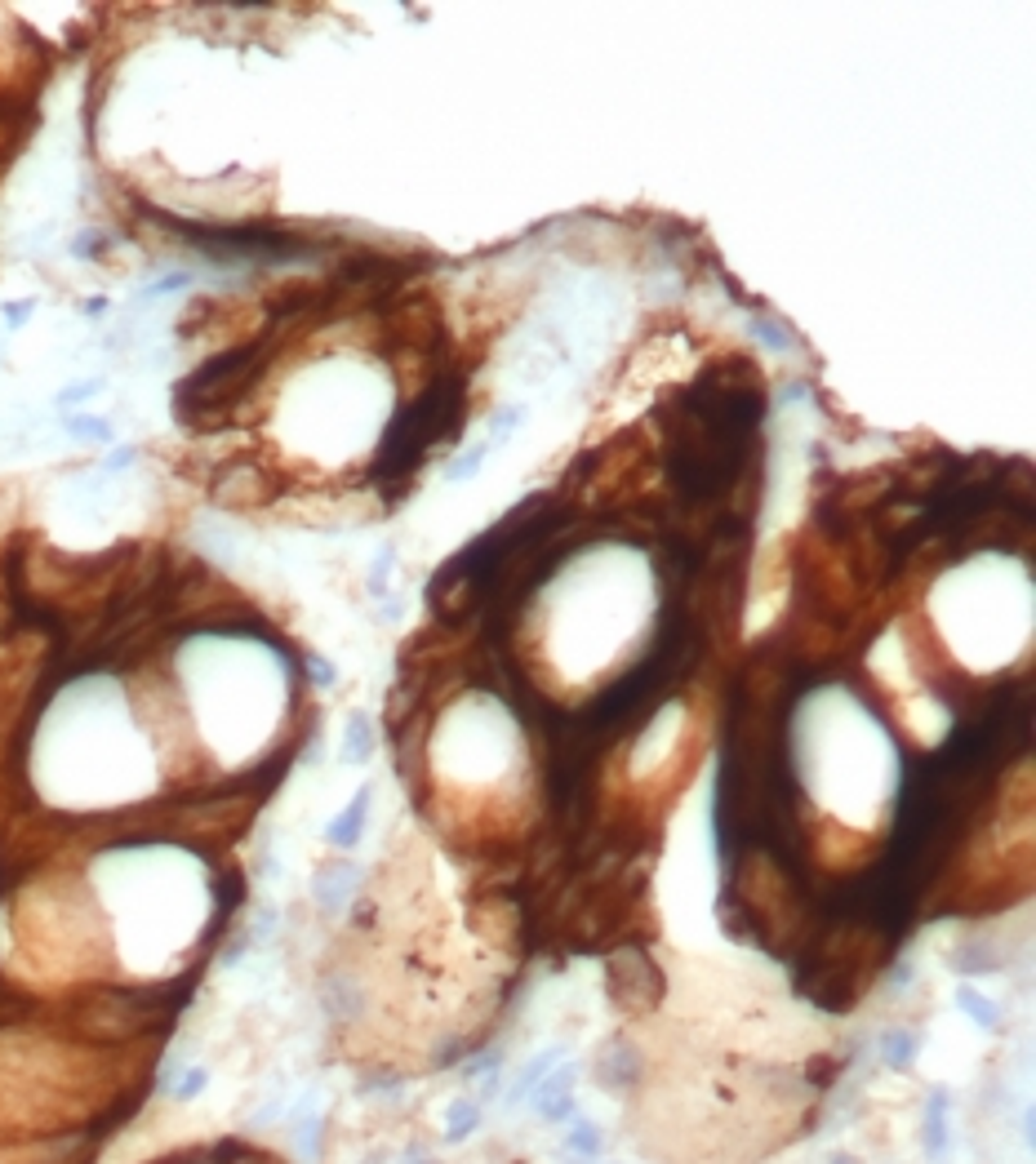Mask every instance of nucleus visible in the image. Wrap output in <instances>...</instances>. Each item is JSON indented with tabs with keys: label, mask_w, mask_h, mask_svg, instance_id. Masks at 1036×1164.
Listing matches in <instances>:
<instances>
[{
	"label": "nucleus",
	"mask_w": 1036,
	"mask_h": 1164,
	"mask_svg": "<svg viewBox=\"0 0 1036 1164\" xmlns=\"http://www.w3.org/2000/svg\"><path fill=\"white\" fill-rule=\"evenodd\" d=\"M129 462H134V449H116V454L107 458V471H125Z\"/></svg>",
	"instance_id": "obj_25"
},
{
	"label": "nucleus",
	"mask_w": 1036,
	"mask_h": 1164,
	"mask_svg": "<svg viewBox=\"0 0 1036 1164\" xmlns=\"http://www.w3.org/2000/svg\"><path fill=\"white\" fill-rule=\"evenodd\" d=\"M588 1164H605V1160H588Z\"/></svg>",
	"instance_id": "obj_27"
},
{
	"label": "nucleus",
	"mask_w": 1036,
	"mask_h": 1164,
	"mask_svg": "<svg viewBox=\"0 0 1036 1164\" xmlns=\"http://www.w3.org/2000/svg\"><path fill=\"white\" fill-rule=\"evenodd\" d=\"M752 329H756V338H765V342L774 347V351H783V347H788V334H783V329H778V324H774L770 316H756V321H752Z\"/></svg>",
	"instance_id": "obj_17"
},
{
	"label": "nucleus",
	"mask_w": 1036,
	"mask_h": 1164,
	"mask_svg": "<svg viewBox=\"0 0 1036 1164\" xmlns=\"http://www.w3.org/2000/svg\"><path fill=\"white\" fill-rule=\"evenodd\" d=\"M72 254H76V258H94V254H99V236H76Z\"/></svg>",
	"instance_id": "obj_24"
},
{
	"label": "nucleus",
	"mask_w": 1036,
	"mask_h": 1164,
	"mask_svg": "<svg viewBox=\"0 0 1036 1164\" xmlns=\"http://www.w3.org/2000/svg\"><path fill=\"white\" fill-rule=\"evenodd\" d=\"M387 569H392V551H383V556H379V564H374V578H369V591H374V596H383Z\"/></svg>",
	"instance_id": "obj_21"
},
{
	"label": "nucleus",
	"mask_w": 1036,
	"mask_h": 1164,
	"mask_svg": "<svg viewBox=\"0 0 1036 1164\" xmlns=\"http://www.w3.org/2000/svg\"><path fill=\"white\" fill-rule=\"evenodd\" d=\"M828 1164H858V1160H854V1156H845V1151H836V1156H832Z\"/></svg>",
	"instance_id": "obj_26"
},
{
	"label": "nucleus",
	"mask_w": 1036,
	"mask_h": 1164,
	"mask_svg": "<svg viewBox=\"0 0 1036 1164\" xmlns=\"http://www.w3.org/2000/svg\"><path fill=\"white\" fill-rule=\"evenodd\" d=\"M921 1133H925V1160L930 1164H943L952 1156V1093H948V1089H935V1093H930Z\"/></svg>",
	"instance_id": "obj_3"
},
{
	"label": "nucleus",
	"mask_w": 1036,
	"mask_h": 1164,
	"mask_svg": "<svg viewBox=\"0 0 1036 1164\" xmlns=\"http://www.w3.org/2000/svg\"><path fill=\"white\" fill-rule=\"evenodd\" d=\"M289 1129H294V1146L307 1160H316L321 1156V1103H316V1093H303L289 1106Z\"/></svg>",
	"instance_id": "obj_5"
},
{
	"label": "nucleus",
	"mask_w": 1036,
	"mask_h": 1164,
	"mask_svg": "<svg viewBox=\"0 0 1036 1164\" xmlns=\"http://www.w3.org/2000/svg\"><path fill=\"white\" fill-rule=\"evenodd\" d=\"M485 454H489V444H476L472 454H463V462H454V467H449L445 476H449V481H468V476H476V471H481V462H485Z\"/></svg>",
	"instance_id": "obj_16"
},
{
	"label": "nucleus",
	"mask_w": 1036,
	"mask_h": 1164,
	"mask_svg": "<svg viewBox=\"0 0 1036 1164\" xmlns=\"http://www.w3.org/2000/svg\"><path fill=\"white\" fill-rule=\"evenodd\" d=\"M369 756H374V721L365 711H352L343 734V764H369Z\"/></svg>",
	"instance_id": "obj_9"
},
{
	"label": "nucleus",
	"mask_w": 1036,
	"mask_h": 1164,
	"mask_svg": "<svg viewBox=\"0 0 1036 1164\" xmlns=\"http://www.w3.org/2000/svg\"><path fill=\"white\" fill-rule=\"evenodd\" d=\"M641 1076H645V1063H641V1053H636L628 1040H610V1044H605V1053L596 1058V1084H601V1089H610V1093H628V1089H636Z\"/></svg>",
	"instance_id": "obj_2"
},
{
	"label": "nucleus",
	"mask_w": 1036,
	"mask_h": 1164,
	"mask_svg": "<svg viewBox=\"0 0 1036 1164\" xmlns=\"http://www.w3.org/2000/svg\"><path fill=\"white\" fill-rule=\"evenodd\" d=\"M356 880H361V871H356L352 863H329V866H321V871H316L312 898H316V906H321L325 916H334V911H343V906L352 903V893H356Z\"/></svg>",
	"instance_id": "obj_4"
},
{
	"label": "nucleus",
	"mask_w": 1036,
	"mask_h": 1164,
	"mask_svg": "<svg viewBox=\"0 0 1036 1164\" xmlns=\"http://www.w3.org/2000/svg\"><path fill=\"white\" fill-rule=\"evenodd\" d=\"M916 1053H921V1036L908 1031V1026H890L885 1036H881V1063L895 1066V1071H908L916 1063Z\"/></svg>",
	"instance_id": "obj_10"
},
{
	"label": "nucleus",
	"mask_w": 1036,
	"mask_h": 1164,
	"mask_svg": "<svg viewBox=\"0 0 1036 1164\" xmlns=\"http://www.w3.org/2000/svg\"><path fill=\"white\" fill-rule=\"evenodd\" d=\"M912 978H916V964L912 960H898L895 973H890V983H895V986H912Z\"/></svg>",
	"instance_id": "obj_22"
},
{
	"label": "nucleus",
	"mask_w": 1036,
	"mask_h": 1164,
	"mask_svg": "<svg viewBox=\"0 0 1036 1164\" xmlns=\"http://www.w3.org/2000/svg\"><path fill=\"white\" fill-rule=\"evenodd\" d=\"M89 396H99V382H72V387L59 396V409H72V404L89 401Z\"/></svg>",
	"instance_id": "obj_18"
},
{
	"label": "nucleus",
	"mask_w": 1036,
	"mask_h": 1164,
	"mask_svg": "<svg viewBox=\"0 0 1036 1164\" xmlns=\"http://www.w3.org/2000/svg\"><path fill=\"white\" fill-rule=\"evenodd\" d=\"M561 1058H565V1044H551V1049H543V1053H534L525 1071H521V1076L511 1080V1089H508V1106H525V1103H529V1093H534V1084L543 1080V1076H548V1071H551L556 1063H561Z\"/></svg>",
	"instance_id": "obj_8"
},
{
	"label": "nucleus",
	"mask_w": 1036,
	"mask_h": 1164,
	"mask_svg": "<svg viewBox=\"0 0 1036 1164\" xmlns=\"http://www.w3.org/2000/svg\"><path fill=\"white\" fill-rule=\"evenodd\" d=\"M658 986H663V978H658V969H654L645 951L623 946V951L610 956V991L623 1009H650L658 1000Z\"/></svg>",
	"instance_id": "obj_1"
},
{
	"label": "nucleus",
	"mask_w": 1036,
	"mask_h": 1164,
	"mask_svg": "<svg viewBox=\"0 0 1036 1164\" xmlns=\"http://www.w3.org/2000/svg\"><path fill=\"white\" fill-rule=\"evenodd\" d=\"M307 667H312V681H316V684H334V681H339V671H334L325 658H316V654H307Z\"/></svg>",
	"instance_id": "obj_20"
},
{
	"label": "nucleus",
	"mask_w": 1036,
	"mask_h": 1164,
	"mask_svg": "<svg viewBox=\"0 0 1036 1164\" xmlns=\"http://www.w3.org/2000/svg\"><path fill=\"white\" fill-rule=\"evenodd\" d=\"M27 311H32V302H27V298H22V302H9V307H5V316H9V329H19V324L27 321Z\"/></svg>",
	"instance_id": "obj_23"
},
{
	"label": "nucleus",
	"mask_w": 1036,
	"mask_h": 1164,
	"mask_svg": "<svg viewBox=\"0 0 1036 1164\" xmlns=\"http://www.w3.org/2000/svg\"><path fill=\"white\" fill-rule=\"evenodd\" d=\"M205 1084H209V1066H183L179 1076H165V1089L179 1098V1103H192V1098H201Z\"/></svg>",
	"instance_id": "obj_14"
},
{
	"label": "nucleus",
	"mask_w": 1036,
	"mask_h": 1164,
	"mask_svg": "<svg viewBox=\"0 0 1036 1164\" xmlns=\"http://www.w3.org/2000/svg\"><path fill=\"white\" fill-rule=\"evenodd\" d=\"M561 1156H565L569 1164L601 1160V1156H605V1133H601V1124L588 1120V1116H574L565 1143H561Z\"/></svg>",
	"instance_id": "obj_6"
},
{
	"label": "nucleus",
	"mask_w": 1036,
	"mask_h": 1164,
	"mask_svg": "<svg viewBox=\"0 0 1036 1164\" xmlns=\"http://www.w3.org/2000/svg\"><path fill=\"white\" fill-rule=\"evenodd\" d=\"M67 431H72L76 441H112V427H107L102 418H85V414L67 422Z\"/></svg>",
	"instance_id": "obj_15"
},
{
	"label": "nucleus",
	"mask_w": 1036,
	"mask_h": 1164,
	"mask_svg": "<svg viewBox=\"0 0 1036 1164\" xmlns=\"http://www.w3.org/2000/svg\"><path fill=\"white\" fill-rule=\"evenodd\" d=\"M369 800H374V791H369V787H361V791L352 796V804H347L343 813H339V818L325 827V840L334 844V849H352V844L361 840V831H365V818H369Z\"/></svg>",
	"instance_id": "obj_7"
},
{
	"label": "nucleus",
	"mask_w": 1036,
	"mask_h": 1164,
	"mask_svg": "<svg viewBox=\"0 0 1036 1164\" xmlns=\"http://www.w3.org/2000/svg\"><path fill=\"white\" fill-rule=\"evenodd\" d=\"M952 969H956V973H965V978H983V973H996V969H1001V960L992 956V946L965 943V946H956Z\"/></svg>",
	"instance_id": "obj_13"
},
{
	"label": "nucleus",
	"mask_w": 1036,
	"mask_h": 1164,
	"mask_svg": "<svg viewBox=\"0 0 1036 1164\" xmlns=\"http://www.w3.org/2000/svg\"><path fill=\"white\" fill-rule=\"evenodd\" d=\"M187 281H192L187 271H169L161 284H152V289H147V298H161V294H174V289H187Z\"/></svg>",
	"instance_id": "obj_19"
},
{
	"label": "nucleus",
	"mask_w": 1036,
	"mask_h": 1164,
	"mask_svg": "<svg viewBox=\"0 0 1036 1164\" xmlns=\"http://www.w3.org/2000/svg\"><path fill=\"white\" fill-rule=\"evenodd\" d=\"M481 1129V1103L476 1098H454L445 1106V1143H463Z\"/></svg>",
	"instance_id": "obj_12"
},
{
	"label": "nucleus",
	"mask_w": 1036,
	"mask_h": 1164,
	"mask_svg": "<svg viewBox=\"0 0 1036 1164\" xmlns=\"http://www.w3.org/2000/svg\"><path fill=\"white\" fill-rule=\"evenodd\" d=\"M956 1009H961V1013H965L978 1031H1001V1009H996V1000H988V996L975 991L970 983L956 991Z\"/></svg>",
	"instance_id": "obj_11"
}]
</instances>
